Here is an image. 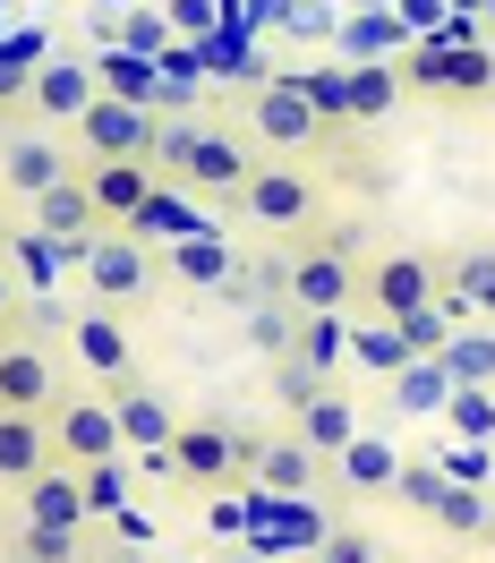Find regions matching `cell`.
<instances>
[{
    "label": "cell",
    "mask_w": 495,
    "mask_h": 563,
    "mask_svg": "<svg viewBox=\"0 0 495 563\" xmlns=\"http://www.w3.org/2000/svg\"><path fill=\"white\" fill-rule=\"evenodd\" d=\"M111 529H120V547H145V538H154V521H145V512H111Z\"/></svg>",
    "instance_id": "7bdbcfd3"
},
{
    "label": "cell",
    "mask_w": 495,
    "mask_h": 563,
    "mask_svg": "<svg viewBox=\"0 0 495 563\" xmlns=\"http://www.w3.org/2000/svg\"><path fill=\"white\" fill-rule=\"evenodd\" d=\"M26 222H35L43 240H61V247L103 240V213H95V197H86V172H77V179H61L52 197H35V206H26Z\"/></svg>",
    "instance_id": "ac0fdd59"
},
{
    "label": "cell",
    "mask_w": 495,
    "mask_h": 563,
    "mask_svg": "<svg viewBox=\"0 0 495 563\" xmlns=\"http://www.w3.org/2000/svg\"><path fill=\"white\" fill-rule=\"evenodd\" d=\"M111 401V419H120V444H129V453H172V435H179V419H172V401H163V393L154 385H138V376H120V385H95Z\"/></svg>",
    "instance_id": "4fadbf2b"
},
{
    "label": "cell",
    "mask_w": 495,
    "mask_h": 563,
    "mask_svg": "<svg viewBox=\"0 0 495 563\" xmlns=\"http://www.w3.org/2000/svg\"><path fill=\"white\" fill-rule=\"evenodd\" d=\"M0 240H9V222H0Z\"/></svg>",
    "instance_id": "c3c4849f"
},
{
    "label": "cell",
    "mask_w": 495,
    "mask_h": 563,
    "mask_svg": "<svg viewBox=\"0 0 495 563\" xmlns=\"http://www.w3.org/2000/svg\"><path fill=\"white\" fill-rule=\"evenodd\" d=\"M256 512H265V547L290 538V555H308V563H317V547L333 538V521L317 512V495H265Z\"/></svg>",
    "instance_id": "cb8c5ba5"
},
{
    "label": "cell",
    "mask_w": 495,
    "mask_h": 563,
    "mask_svg": "<svg viewBox=\"0 0 495 563\" xmlns=\"http://www.w3.org/2000/svg\"><path fill=\"white\" fill-rule=\"evenodd\" d=\"M248 461H256V435H240L222 419H179V435H172V470H179V487H197V495H231L248 478Z\"/></svg>",
    "instance_id": "5b68a950"
},
{
    "label": "cell",
    "mask_w": 495,
    "mask_h": 563,
    "mask_svg": "<svg viewBox=\"0 0 495 563\" xmlns=\"http://www.w3.org/2000/svg\"><path fill=\"white\" fill-rule=\"evenodd\" d=\"M333 470H342V487H351V495H393V478H402V453H393L385 435H359L351 453H333Z\"/></svg>",
    "instance_id": "4316f807"
},
{
    "label": "cell",
    "mask_w": 495,
    "mask_h": 563,
    "mask_svg": "<svg viewBox=\"0 0 495 563\" xmlns=\"http://www.w3.org/2000/svg\"><path fill=\"white\" fill-rule=\"evenodd\" d=\"M385 393H393V410H402V419H444L453 376H444V358H410V367H402Z\"/></svg>",
    "instance_id": "d4e9b609"
},
{
    "label": "cell",
    "mask_w": 495,
    "mask_h": 563,
    "mask_svg": "<svg viewBox=\"0 0 495 563\" xmlns=\"http://www.w3.org/2000/svg\"><path fill=\"white\" fill-rule=\"evenodd\" d=\"M77 137V163H154V137H163V120L145 103H120V95H103V103L86 111L69 129Z\"/></svg>",
    "instance_id": "ba28073f"
},
{
    "label": "cell",
    "mask_w": 495,
    "mask_h": 563,
    "mask_svg": "<svg viewBox=\"0 0 495 563\" xmlns=\"http://www.w3.org/2000/svg\"><path fill=\"white\" fill-rule=\"evenodd\" d=\"M359 222H317V231H299L283 256V299L290 317H351L359 308Z\"/></svg>",
    "instance_id": "6da1fadb"
},
{
    "label": "cell",
    "mask_w": 495,
    "mask_h": 563,
    "mask_svg": "<svg viewBox=\"0 0 495 563\" xmlns=\"http://www.w3.org/2000/svg\"><path fill=\"white\" fill-rule=\"evenodd\" d=\"M427 521L444 529V538H470V547H495V504L479 487H453V478H444V495H436V512H427Z\"/></svg>",
    "instance_id": "484cf974"
},
{
    "label": "cell",
    "mask_w": 495,
    "mask_h": 563,
    "mask_svg": "<svg viewBox=\"0 0 495 563\" xmlns=\"http://www.w3.org/2000/svg\"><path fill=\"white\" fill-rule=\"evenodd\" d=\"M240 563H256V555H240Z\"/></svg>",
    "instance_id": "681fc988"
},
{
    "label": "cell",
    "mask_w": 495,
    "mask_h": 563,
    "mask_svg": "<svg viewBox=\"0 0 495 563\" xmlns=\"http://www.w3.org/2000/svg\"><path fill=\"white\" fill-rule=\"evenodd\" d=\"M95 86H103V95H120V103L163 111V69H154V60H120V52H103V60H95Z\"/></svg>",
    "instance_id": "4dcf8cb0"
},
{
    "label": "cell",
    "mask_w": 495,
    "mask_h": 563,
    "mask_svg": "<svg viewBox=\"0 0 495 563\" xmlns=\"http://www.w3.org/2000/svg\"><path fill=\"white\" fill-rule=\"evenodd\" d=\"M393 333H402V351H410V358H444V342H453L444 308H419V317H402Z\"/></svg>",
    "instance_id": "e575fe53"
},
{
    "label": "cell",
    "mask_w": 495,
    "mask_h": 563,
    "mask_svg": "<svg viewBox=\"0 0 495 563\" xmlns=\"http://www.w3.org/2000/svg\"><path fill=\"white\" fill-rule=\"evenodd\" d=\"M26 103H35V120H61V129H77L86 111L103 103V86H95V60H77V52H52V60L26 77Z\"/></svg>",
    "instance_id": "8fae6325"
},
{
    "label": "cell",
    "mask_w": 495,
    "mask_h": 563,
    "mask_svg": "<svg viewBox=\"0 0 495 563\" xmlns=\"http://www.w3.org/2000/svg\"><path fill=\"white\" fill-rule=\"evenodd\" d=\"M52 401H61L52 351L43 342H0V419H43Z\"/></svg>",
    "instance_id": "5bb4252c"
},
{
    "label": "cell",
    "mask_w": 495,
    "mask_h": 563,
    "mask_svg": "<svg viewBox=\"0 0 495 563\" xmlns=\"http://www.w3.org/2000/svg\"><path fill=\"white\" fill-rule=\"evenodd\" d=\"M86 163H77L61 137H9L0 145V188L18 197V206H35V197H52L61 179H77Z\"/></svg>",
    "instance_id": "7c38bea8"
},
{
    "label": "cell",
    "mask_w": 495,
    "mask_h": 563,
    "mask_svg": "<svg viewBox=\"0 0 495 563\" xmlns=\"http://www.w3.org/2000/svg\"><path fill=\"white\" fill-rule=\"evenodd\" d=\"M18 521H26V529H69V538H86V529H95V512H86V478H77V470H43L35 487L18 495Z\"/></svg>",
    "instance_id": "e0dca14e"
},
{
    "label": "cell",
    "mask_w": 495,
    "mask_h": 563,
    "mask_svg": "<svg viewBox=\"0 0 495 563\" xmlns=\"http://www.w3.org/2000/svg\"><path fill=\"white\" fill-rule=\"evenodd\" d=\"M77 274H86V290L103 299V308H129V299H145L154 290V256H145V240H129V231H103V240L77 247Z\"/></svg>",
    "instance_id": "30bf717a"
},
{
    "label": "cell",
    "mask_w": 495,
    "mask_h": 563,
    "mask_svg": "<svg viewBox=\"0 0 495 563\" xmlns=\"http://www.w3.org/2000/svg\"><path fill=\"white\" fill-rule=\"evenodd\" d=\"M444 419L479 444V435H495V385H453V401H444Z\"/></svg>",
    "instance_id": "836d02e7"
},
{
    "label": "cell",
    "mask_w": 495,
    "mask_h": 563,
    "mask_svg": "<svg viewBox=\"0 0 495 563\" xmlns=\"http://www.w3.org/2000/svg\"><path fill=\"white\" fill-rule=\"evenodd\" d=\"M9 308H18V274L0 265V324H9Z\"/></svg>",
    "instance_id": "f6af8a7d"
},
{
    "label": "cell",
    "mask_w": 495,
    "mask_h": 563,
    "mask_svg": "<svg viewBox=\"0 0 495 563\" xmlns=\"http://www.w3.org/2000/svg\"><path fill=\"white\" fill-rule=\"evenodd\" d=\"M86 197L103 213V231H129L138 206L154 197V163H86Z\"/></svg>",
    "instance_id": "ffe728a7"
},
{
    "label": "cell",
    "mask_w": 495,
    "mask_h": 563,
    "mask_svg": "<svg viewBox=\"0 0 495 563\" xmlns=\"http://www.w3.org/2000/svg\"><path fill=\"white\" fill-rule=\"evenodd\" d=\"M453 478H461V487H487L495 470H487V461H479V453H453Z\"/></svg>",
    "instance_id": "ee69618b"
},
{
    "label": "cell",
    "mask_w": 495,
    "mask_h": 563,
    "mask_svg": "<svg viewBox=\"0 0 495 563\" xmlns=\"http://www.w3.org/2000/svg\"><path fill=\"white\" fill-rule=\"evenodd\" d=\"M393 495H402V504H419V512H436V495H444V470H427V461H402Z\"/></svg>",
    "instance_id": "74e56055"
},
{
    "label": "cell",
    "mask_w": 495,
    "mask_h": 563,
    "mask_svg": "<svg viewBox=\"0 0 495 563\" xmlns=\"http://www.w3.org/2000/svg\"><path fill=\"white\" fill-rule=\"evenodd\" d=\"M351 367H367V376H402L410 367V351H402V333H393L385 317H351Z\"/></svg>",
    "instance_id": "f546056e"
},
{
    "label": "cell",
    "mask_w": 495,
    "mask_h": 563,
    "mask_svg": "<svg viewBox=\"0 0 495 563\" xmlns=\"http://www.w3.org/2000/svg\"><path fill=\"white\" fill-rule=\"evenodd\" d=\"M69 351L86 358V376H95V385L138 376V342H129V324L111 317V308H86V317H69Z\"/></svg>",
    "instance_id": "2e32d148"
},
{
    "label": "cell",
    "mask_w": 495,
    "mask_h": 563,
    "mask_svg": "<svg viewBox=\"0 0 495 563\" xmlns=\"http://www.w3.org/2000/svg\"><path fill=\"white\" fill-rule=\"evenodd\" d=\"M444 376L453 385H495V324H461L444 342Z\"/></svg>",
    "instance_id": "1f68e13d"
},
{
    "label": "cell",
    "mask_w": 495,
    "mask_h": 563,
    "mask_svg": "<svg viewBox=\"0 0 495 563\" xmlns=\"http://www.w3.org/2000/svg\"><path fill=\"white\" fill-rule=\"evenodd\" d=\"M317 563H376V538H367V529H351V521H333V538L317 547Z\"/></svg>",
    "instance_id": "ab89813d"
},
{
    "label": "cell",
    "mask_w": 495,
    "mask_h": 563,
    "mask_svg": "<svg viewBox=\"0 0 495 563\" xmlns=\"http://www.w3.org/2000/svg\"><path fill=\"white\" fill-rule=\"evenodd\" d=\"M479 324H495V274L479 282Z\"/></svg>",
    "instance_id": "bcb514c9"
},
{
    "label": "cell",
    "mask_w": 495,
    "mask_h": 563,
    "mask_svg": "<svg viewBox=\"0 0 495 563\" xmlns=\"http://www.w3.org/2000/svg\"><path fill=\"white\" fill-rule=\"evenodd\" d=\"M197 231H206V213L188 206L179 188H163V179H154V197L138 206V222H129V240H197Z\"/></svg>",
    "instance_id": "83f0119b"
},
{
    "label": "cell",
    "mask_w": 495,
    "mask_h": 563,
    "mask_svg": "<svg viewBox=\"0 0 495 563\" xmlns=\"http://www.w3.org/2000/svg\"><path fill=\"white\" fill-rule=\"evenodd\" d=\"M43 470H61V453H52V419H0V487L26 495Z\"/></svg>",
    "instance_id": "7402d4cb"
},
{
    "label": "cell",
    "mask_w": 495,
    "mask_h": 563,
    "mask_svg": "<svg viewBox=\"0 0 495 563\" xmlns=\"http://www.w3.org/2000/svg\"><path fill=\"white\" fill-rule=\"evenodd\" d=\"M77 478H86V512H95V521L129 504V470H120V461H95V470H77Z\"/></svg>",
    "instance_id": "d590c367"
},
{
    "label": "cell",
    "mask_w": 495,
    "mask_h": 563,
    "mask_svg": "<svg viewBox=\"0 0 495 563\" xmlns=\"http://www.w3.org/2000/svg\"><path fill=\"white\" fill-rule=\"evenodd\" d=\"M163 26H172V35H213V0H172Z\"/></svg>",
    "instance_id": "60d3db41"
},
{
    "label": "cell",
    "mask_w": 495,
    "mask_h": 563,
    "mask_svg": "<svg viewBox=\"0 0 495 563\" xmlns=\"http://www.w3.org/2000/svg\"><path fill=\"white\" fill-rule=\"evenodd\" d=\"M299 86H308V103L324 111V129H376V120L402 103V69H385V60L317 69V77H299Z\"/></svg>",
    "instance_id": "8992f818"
},
{
    "label": "cell",
    "mask_w": 495,
    "mask_h": 563,
    "mask_svg": "<svg viewBox=\"0 0 495 563\" xmlns=\"http://www.w3.org/2000/svg\"><path fill=\"white\" fill-rule=\"evenodd\" d=\"M43 419H52V453H61V470H95V461H120V453H129V444H120V419H111L103 393L52 401Z\"/></svg>",
    "instance_id": "9c48e42d"
},
{
    "label": "cell",
    "mask_w": 495,
    "mask_h": 563,
    "mask_svg": "<svg viewBox=\"0 0 495 563\" xmlns=\"http://www.w3.org/2000/svg\"><path fill=\"white\" fill-rule=\"evenodd\" d=\"M324 385H333V376H317V367H299V358H283V367H274V393H283V410H290V419H299V410H308V401H317Z\"/></svg>",
    "instance_id": "8d00e7d4"
},
{
    "label": "cell",
    "mask_w": 495,
    "mask_h": 563,
    "mask_svg": "<svg viewBox=\"0 0 495 563\" xmlns=\"http://www.w3.org/2000/svg\"><path fill=\"white\" fill-rule=\"evenodd\" d=\"M393 35H402L393 18H351V35H342V52H351V69H359V60H376V52H385Z\"/></svg>",
    "instance_id": "f35d334b"
},
{
    "label": "cell",
    "mask_w": 495,
    "mask_h": 563,
    "mask_svg": "<svg viewBox=\"0 0 495 563\" xmlns=\"http://www.w3.org/2000/svg\"><path fill=\"white\" fill-rule=\"evenodd\" d=\"M206 529H213V538H240V529H248V504H240V495H213V504H206Z\"/></svg>",
    "instance_id": "b9f144b4"
},
{
    "label": "cell",
    "mask_w": 495,
    "mask_h": 563,
    "mask_svg": "<svg viewBox=\"0 0 495 563\" xmlns=\"http://www.w3.org/2000/svg\"><path fill=\"white\" fill-rule=\"evenodd\" d=\"M290 435H299V444H308L317 461H333V453H351L367 427H359V401H351V393H342V385H324L317 401H308V410L290 419Z\"/></svg>",
    "instance_id": "d6986e66"
},
{
    "label": "cell",
    "mask_w": 495,
    "mask_h": 563,
    "mask_svg": "<svg viewBox=\"0 0 495 563\" xmlns=\"http://www.w3.org/2000/svg\"><path fill=\"white\" fill-rule=\"evenodd\" d=\"M290 358H299V367H317V376L351 367V317H299V333H290Z\"/></svg>",
    "instance_id": "f1b7e54d"
},
{
    "label": "cell",
    "mask_w": 495,
    "mask_h": 563,
    "mask_svg": "<svg viewBox=\"0 0 495 563\" xmlns=\"http://www.w3.org/2000/svg\"><path fill=\"white\" fill-rule=\"evenodd\" d=\"M436 290H444V265L436 256H419V247H376L367 265H359V317H419V308H436Z\"/></svg>",
    "instance_id": "3957f363"
},
{
    "label": "cell",
    "mask_w": 495,
    "mask_h": 563,
    "mask_svg": "<svg viewBox=\"0 0 495 563\" xmlns=\"http://www.w3.org/2000/svg\"><path fill=\"white\" fill-rule=\"evenodd\" d=\"M248 487L256 495H317V453L299 435H256V461H248Z\"/></svg>",
    "instance_id": "603a6c76"
},
{
    "label": "cell",
    "mask_w": 495,
    "mask_h": 563,
    "mask_svg": "<svg viewBox=\"0 0 495 563\" xmlns=\"http://www.w3.org/2000/svg\"><path fill=\"white\" fill-rule=\"evenodd\" d=\"M163 274H172L179 290H222V282L240 274V247H231V240L206 222L197 240H172V247H163Z\"/></svg>",
    "instance_id": "44dd1931"
},
{
    "label": "cell",
    "mask_w": 495,
    "mask_h": 563,
    "mask_svg": "<svg viewBox=\"0 0 495 563\" xmlns=\"http://www.w3.org/2000/svg\"><path fill=\"white\" fill-rule=\"evenodd\" d=\"M154 179H163V188L240 197L248 179H256V145L231 137V129H206V120H163V137H154Z\"/></svg>",
    "instance_id": "7a4b0ae2"
},
{
    "label": "cell",
    "mask_w": 495,
    "mask_h": 563,
    "mask_svg": "<svg viewBox=\"0 0 495 563\" xmlns=\"http://www.w3.org/2000/svg\"><path fill=\"white\" fill-rule=\"evenodd\" d=\"M0 555L9 563H95L86 555V538H69V529H9V547H0Z\"/></svg>",
    "instance_id": "d6a6232c"
},
{
    "label": "cell",
    "mask_w": 495,
    "mask_h": 563,
    "mask_svg": "<svg viewBox=\"0 0 495 563\" xmlns=\"http://www.w3.org/2000/svg\"><path fill=\"white\" fill-rule=\"evenodd\" d=\"M402 86H419V95H495V52L487 43H470V52H410L402 60Z\"/></svg>",
    "instance_id": "9a60e30c"
},
{
    "label": "cell",
    "mask_w": 495,
    "mask_h": 563,
    "mask_svg": "<svg viewBox=\"0 0 495 563\" xmlns=\"http://www.w3.org/2000/svg\"><path fill=\"white\" fill-rule=\"evenodd\" d=\"M248 137L265 145L274 163H290V154L333 145L342 129H324V111L308 103V86H299V77H274V86H256V95H248Z\"/></svg>",
    "instance_id": "277c9868"
},
{
    "label": "cell",
    "mask_w": 495,
    "mask_h": 563,
    "mask_svg": "<svg viewBox=\"0 0 495 563\" xmlns=\"http://www.w3.org/2000/svg\"><path fill=\"white\" fill-rule=\"evenodd\" d=\"M240 222L248 231H283V240H299V231H317V172H290V163H256V179H248L240 197Z\"/></svg>",
    "instance_id": "52a82bcc"
},
{
    "label": "cell",
    "mask_w": 495,
    "mask_h": 563,
    "mask_svg": "<svg viewBox=\"0 0 495 563\" xmlns=\"http://www.w3.org/2000/svg\"><path fill=\"white\" fill-rule=\"evenodd\" d=\"M95 563H138V555H95Z\"/></svg>",
    "instance_id": "7dc6e473"
}]
</instances>
